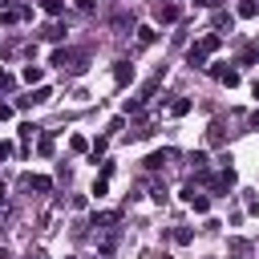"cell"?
<instances>
[{
    "instance_id": "cell-1",
    "label": "cell",
    "mask_w": 259,
    "mask_h": 259,
    "mask_svg": "<svg viewBox=\"0 0 259 259\" xmlns=\"http://www.w3.org/2000/svg\"><path fill=\"white\" fill-rule=\"evenodd\" d=\"M219 49H223V32H202V36H198V40L186 49V65L202 69V65H206V61H210Z\"/></svg>"
},
{
    "instance_id": "cell-2",
    "label": "cell",
    "mask_w": 259,
    "mask_h": 259,
    "mask_svg": "<svg viewBox=\"0 0 259 259\" xmlns=\"http://www.w3.org/2000/svg\"><path fill=\"white\" fill-rule=\"evenodd\" d=\"M178 16H182V8H178L174 0H158V4H154V20H158V24H174Z\"/></svg>"
},
{
    "instance_id": "cell-3",
    "label": "cell",
    "mask_w": 259,
    "mask_h": 259,
    "mask_svg": "<svg viewBox=\"0 0 259 259\" xmlns=\"http://www.w3.org/2000/svg\"><path fill=\"white\" fill-rule=\"evenodd\" d=\"M117 223H121V214H117V210H101V214H93V219H89V227H97V231H113Z\"/></svg>"
},
{
    "instance_id": "cell-4",
    "label": "cell",
    "mask_w": 259,
    "mask_h": 259,
    "mask_svg": "<svg viewBox=\"0 0 259 259\" xmlns=\"http://www.w3.org/2000/svg\"><path fill=\"white\" fill-rule=\"evenodd\" d=\"M49 61H53V65H61V69H65V65H69V69H77V73H81V69H85V65H77V57H73V53H69V49H53V57H49Z\"/></svg>"
},
{
    "instance_id": "cell-5",
    "label": "cell",
    "mask_w": 259,
    "mask_h": 259,
    "mask_svg": "<svg viewBox=\"0 0 259 259\" xmlns=\"http://www.w3.org/2000/svg\"><path fill=\"white\" fill-rule=\"evenodd\" d=\"M53 150H57V138H53L49 130H40V134H36V154H40V158H53Z\"/></svg>"
},
{
    "instance_id": "cell-6",
    "label": "cell",
    "mask_w": 259,
    "mask_h": 259,
    "mask_svg": "<svg viewBox=\"0 0 259 259\" xmlns=\"http://www.w3.org/2000/svg\"><path fill=\"white\" fill-rule=\"evenodd\" d=\"M24 186L36 190V194H49V190H53V178H45V174H24Z\"/></svg>"
},
{
    "instance_id": "cell-7",
    "label": "cell",
    "mask_w": 259,
    "mask_h": 259,
    "mask_svg": "<svg viewBox=\"0 0 259 259\" xmlns=\"http://www.w3.org/2000/svg\"><path fill=\"white\" fill-rule=\"evenodd\" d=\"M210 73H214V77H219V81H223L227 89H231V85H239V69H227V65H214Z\"/></svg>"
},
{
    "instance_id": "cell-8",
    "label": "cell",
    "mask_w": 259,
    "mask_h": 259,
    "mask_svg": "<svg viewBox=\"0 0 259 259\" xmlns=\"http://www.w3.org/2000/svg\"><path fill=\"white\" fill-rule=\"evenodd\" d=\"M170 158H174V150H154V154L146 158V170H162Z\"/></svg>"
},
{
    "instance_id": "cell-9",
    "label": "cell",
    "mask_w": 259,
    "mask_h": 259,
    "mask_svg": "<svg viewBox=\"0 0 259 259\" xmlns=\"http://www.w3.org/2000/svg\"><path fill=\"white\" fill-rule=\"evenodd\" d=\"M20 77H24L28 85H45V69H40V65H24V73H20Z\"/></svg>"
},
{
    "instance_id": "cell-10",
    "label": "cell",
    "mask_w": 259,
    "mask_h": 259,
    "mask_svg": "<svg viewBox=\"0 0 259 259\" xmlns=\"http://www.w3.org/2000/svg\"><path fill=\"white\" fill-rule=\"evenodd\" d=\"M113 81H117V85L134 81V65H130V61H117V69H113Z\"/></svg>"
},
{
    "instance_id": "cell-11",
    "label": "cell",
    "mask_w": 259,
    "mask_h": 259,
    "mask_svg": "<svg viewBox=\"0 0 259 259\" xmlns=\"http://www.w3.org/2000/svg\"><path fill=\"white\" fill-rule=\"evenodd\" d=\"M186 202H190V210H194V214H206V210H210V198H206V194H198V190H194Z\"/></svg>"
},
{
    "instance_id": "cell-12",
    "label": "cell",
    "mask_w": 259,
    "mask_h": 259,
    "mask_svg": "<svg viewBox=\"0 0 259 259\" xmlns=\"http://www.w3.org/2000/svg\"><path fill=\"white\" fill-rule=\"evenodd\" d=\"M255 12H259V0H239V8H235V16H239V20H251Z\"/></svg>"
},
{
    "instance_id": "cell-13",
    "label": "cell",
    "mask_w": 259,
    "mask_h": 259,
    "mask_svg": "<svg viewBox=\"0 0 259 259\" xmlns=\"http://www.w3.org/2000/svg\"><path fill=\"white\" fill-rule=\"evenodd\" d=\"M65 36V24H40V40H61Z\"/></svg>"
},
{
    "instance_id": "cell-14",
    "label": "cell",
    "mask_w": 259,
    "mask_h": 259,
    "mask_svg": "<svg viewBox=\"0 0 259 259\" xmlns=\"http://www.w3.org/2000/svg\"><path fill=\"white\" fill-rule=\"evenodd\" d=\"M231 28H235V16L231 12H219L214 16V32H231Z\"/></svg>"
},
{
    "instance_id": "cell-15",
    "label": "cell",
    "mask_w": 259,
    "mask_h": 259,
    "mask_svg": "<svg viewBox=\"0 0 259 259\" xmlns=\"http://www.w3.org/2000/svg\"><path fill=\"white\" fill-rule=\"evenodd\" d=\"M170 113H174V117H186V113H190V97H174V101H170Z\"/></svg>"
},
{
    "instance_id": "cell-16",
    "label": "cell",
    "mask_w": 259,
    "mask_h": 259,
    "mask_svg": "<svg viewBox=\"0 0 259 259\" xmlns=\"http://www.w3.org/2000/svg\"><path fill=\"white\" fill-rule=\"evenodd\" d=\"M154 40H158L154 24H142V28H138V45H154Z\"/></svg>"
},
{
    "instance_id": "cell-17",
    "label": "cell",
    "mask_w": 259,
    "mask_h": 259,
    "mask_svg": "<svg viewBox=\"0 0 259 259\" xmlns=\"http://www.w3.org/2000/svg\"><path fill=\"white\" fill-rule=\"evenodd\" d=\"M36 134H40V130H36L32 121H24V125H20V142H24V150H28V142H32Z\"/></svg>"
},
{
    "instance_id": "cell-18",
    "label": "cell",
    "mask_w": 259,
    "mask_h": 259,
    "mask_svg": "<svg viewBox=\"0 0 259 259\" xmlns=\"http://www.w3.org/2000/svg\"><path fill=\"white\" fill-rule=\"evenodd\" d=\"M40 8H45L49 16H61V12H65V0H40Z\"/></svg>"
},
{
    "instance_id": "cell-19",
    "label": "cell",
    "mask_w": 259,
    "mask_h": 259,
    "mask_svg": "<svg viewBox=\"0 0 259 259\" xmlns=\"http://www.w3.org/2000/svg\"><path fill=\"white\" fill-rule=\"evenodd\" d=\"M69 150H73V154H85V150H89V142H85L81 134H73V138H69Z\"/></svg>"
},
{
    "instance_id": "cell-20",
    "label": "cell",
    "mask_w": 259,
    "mask_h": 259,
    "mask_svg": "<svg viewBox=\"0 0 259 259\" xmlns=\"http://www.w3.org/2000/svg\"><path fill=\"white\" fill-rule=\"evenodd\" d=\"M105 146H109V138H97V142H89V154H93V162L105 154Z\"/></svg>"
},
{
    "instance_id": "cell-21",
    "label": "cell",
    "mask_w": 259,
    "mask_h": 259,
    "mask_svg": "<svg viewBox=\"0 0 259 259\" xmlns=\"http://www.w3.org/2000/svg\"><path fill=\"white\" fill-rule=\"evenodd\" d=\"M150 198H154V202H158V206H166V202H170V190H166V186H162V182H158V186H154V194H150Z\"/></svg>"
},
{
    "instance_id": "cell-22",
    "label": "cell",
    "mask_w": 259,
    "mask_h": 259,
    "mask_svg": "<svg viewBox=\"0 0 259 259\" xmlns=\"http://www.w3.org/2000/svg\"><path fill=\"white\" fill-rule=\"evenodd\" d=\"M170 239H174V243H178V247H186V243H190V239H194V235H190V227H178V231H174V235H170Z\"/></svg>"
},
{
    "instance_id": "cell-23",
    "label": "cell",
    "mask_w": 259,
    "mask_h": 259,
    "mask_svg": "<svg viewBox=\"0 0 259 259\" xmlns=\"http://www.w3.org/2000/svg\"><path fill=\"white\" fill-rule=\"evenodd\" d=\"M190 166H194L198 174H206V154H202V150H198V154H190Z\"/></svg>"
},
{
    "instance_id": "cell-24",
    "label": "cell",
    "mask_w": 259,
    "mask_h": 259,
    "mask_svg": "<svg viewBox=\"0 0 259 259\" xmlns=\"http://www.w3.org/2000/svg\"><path fill=\"white\" fill-rule=\"evenodd\" d=\"M255 57H259V49H255V45H247V49H243V65H251Z\"/></svg>"
},
{
    "instance_id": "cell-25",
    "label": "cell",
    "mask_w": 259,
    "mask_h": 259,
    "mask_svg": "<svg viewBox=\"0 0 259 259\" xmlns=\"http://www.w3.org/2000/svg\"><path fill=\"white\" fill-rule=\"evenodd\" d=\"M105 190H109V178H97V182H93V194H97V198H101V194H105Z\"/></svg>"
},
{
    "instance_id": "cell-26",
    "label": "cell",
    "mask_w": 259,
    "mask_h": 259,
    "mask_svg": "<svg viewBox=\"0 0 259 259\" xmlns=\"http://www.w3.org/2000/svg\"><path fill=\"white\" fill-rule=\"evenodd\" d=\"M231 255H247V243L243 239H231Z\"/></svg>"
},
{
    "instance_id": "cell-27",
    "label": "cell",
    "mask_w": 259,
    "mask_h": 259,
    "mask_svg": "<svg viewBox=\"0 0 259 259\" xmlns=\"http://www.w3.org/2000/svg\"><path fill=\"white\" fill-rule=\"evenodd\" d=\"M77 8H81V12H93V8H97V0H77Z\"/></svg>"
},
{
    "instance_id": "cell-28",
    "label": "cell",
    "mask_w": 259,
    "mask_h": 259,
    "mask_svg": "<svg viewBox=\"0 0 259 259\" xmlns=\"http://www.w3.org/2000/svg\"><path fill=\"white\" fill-rule=\"evenodd\" d=\"M8 154H12V142H0V162H4Z\"/></svg>"
},
{
    "instance_id": "cell-29",
    "label": "cell",
    "mask_w": 259,
    "mask_h": 259,
    "mask_svg": "<svg viewBox=\"0 0 259 259\" xmlns=\"http://www.w3.org/2000/svg\"><path fill=\"white\" fill-rule=\"evenodd\" d=\"M0 89H12V77H8L4 69H0Z\"/></svg>"
},
{
    "instance_id": "cell-30",
    "label": "cell",
    "mask_w": 259,
    "mask_h": 259,
    "mask_svg": "<svg viewBox=\"0 0 259 259\" xmlns=\"http://www.w3.org/2000/svg\"><path fill=\"white\" fill-rule=\"evenodd\" d=\"M4 117H12V105H4V101H0V121H4Z\"/></svg>"
},
{
    "instance_id": "cell-31",
    "label": "cell",
    "mask_w": 259,
    "mask_h": 259,
    "mask_svg": "<svg viewBox=\"0 0 259 259\" xmlns=\"http://www.w3.org/2000/svg\"><path fill=\"white\" fill-rule=\"evenodd\" d=\"M251 97H255V101H259V77H255V81H251Z\"/></svg>"
},
{
    "instance_id": "cell-32",
    "label": "cell",
    "mask_w": 259,
    "mask_h": 259,
    "mask_svg": "<svg viewBox=\"0 0 259 259\" xmlns=\"http://www.w3.org/2000/svg\"><path fill=\"white\" fill-rule=\"evenodd\" d=\"M198 4H202V8H219V0H198Z\"/></svg>"
},
{
    "instance_id": "cell-33",
    "label": "cell",
    "mask_w": 259,
    "mask_h": 259,
    "mask_svg": "<svg viewBox=\"0 0 259 259\" xmlns=\"http://www.w3.org/2000/svg\"><path fill=\"white\" fill-rule=\"evenodd\" d=\"M28 259H49V255H45V251H32V255H28Z\"/></svg>"
},
{
    "instance_id": "cell-34",
    "label": "cell",
    "mask_w": 259,
    "mask_h": 259,
    "mask_svg": "<svg viewBox=\"0 0 259 259\" xmlns=\"http://www.w3.org/2000/svg\"><path fill=\"white\" fill-rule=\"evenodd\" d=\"M0 259H12V255H8V247H0Z\"/></svg>"
},
{
    "instance_id": "cell-35",
    "label": "cell",
    "mask_w": 259,
    "mask_h": 259,
    "mask_svg": "<svg viewBox=\"0 0 259 259\" xmlns=\"http://www.w3.org/2000/svg\"><path fill=\"white\" fill-rule=\"evenodd\" d=\"M101 259H105V255H101Z\"/></svg>"
}]
</instances>
